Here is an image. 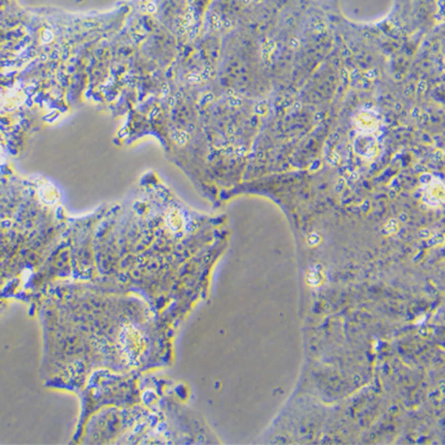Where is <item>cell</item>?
Instances as JSON below:
<instances>
[{
	"label": "cell",
	"instance_id": "cell-1",
	"mask_svg": "<svg viewBox=\"0 0 445 445\" xmlns=\"http://www.w3.org/2000/svg\"><path fill=\"white\" fill-rule=\"evenodd\" d=\"M443 199H444L443 184L434 182L426 188L425 201L427 203L432 204V206H437L438 203L443 202Z\"/></svg>",
	"mask_w": 445,
	"mask_h": 445
},
{
	"label": "cell",
	"instance_id": "cell-2",
	"mask_svg": "<svg viewBox=\"0 0 445 445\" xmlns=\"http://www.w3.org/2000/svg\"><path fill=\"white\" fill-rule=\"evenodd\" d=\"M323 279H324V276H323L322 270L319 267H312V269L309 271L308 276H307V281L311 286H319L322 284Z\"/></svg>",
	"mask_w": 445,
	"mask_h": 445
},
{
	"label": "cell",
	"instance_id": "cell-3",
	"mask_svg": "<svg viewBox=\"0 0 445 445\" xmlns=\"http://www.w3.org/2000/svg\"><path fill=\"white\" fill-rule=\"evenodd\" d=\"M42 199H43L44 202L53 204L57 202L58 199H60V194L57 193V190L53 186H49L44 188L43 193H42Z\"/></svg>",
	"mask_w": 445,
	"mask_h": 445
},
{
	"label": "cell",
	"instance_id": "cell-4",
	"mask_svg": "<svg viewBox=\"0 0 445 445\" xmlns=\"http://www.w3.org/2000/svg\"><path fill=\"white\" fill-rule=\"evenodd\" d=\"M169 225L175 231H178V229L183 227V217L180 216V214L177 210H173L169 215Z\"/></svg>",
	"mask_w": 445,
	"mask_h": 445
}]
</instances>
